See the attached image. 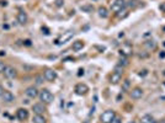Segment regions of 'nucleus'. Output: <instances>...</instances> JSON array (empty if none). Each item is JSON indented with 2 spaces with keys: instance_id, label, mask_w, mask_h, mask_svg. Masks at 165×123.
<instances>
[{
  "instance_id": "nucleus-1",
  "label": "nucleus",
  "mask_w": 165,
  "mask_h": 123,
  "mask_svg": "<svg viewBox=\"0 0 165 123\" xmlns=\"http://www.w3.org/2000/svg\"><path fill=\"white\" fill-rule=\"evenodd\" d=\"M40 100L43 102V104H52L53 100H54V96L53 94L48 89H43L40 91Z\"/></svg>"
},
{
  "instance_id": "nucleus-2",
  "label": "nucleus",
  "mask_w": 165,
  "mask_h": 123,
  "mask_svg": "<svg viewBox=\"0 0 165 123\" xmlns=\"http://www.w3.org/2000/svg\"><path fill=\"white\" fill-rule=\"evenodd\" d=\"M115 117H116V112H115V111L107 110V111H105L104 113L100 116V120H101L102 123H111Z\"/></svg>"
},
{
  "instance_id": "nucleus-3",
  "label": "nucleus",
  "mask_w": 165,
  "mask_h": 123,
  "mask_svg": "<svg viewBox=\"0 0 165 123\" xmlns=\"http://www.w3.org/2000/svg\"><path fill=\"white\" fill-rule=\"evenodd\" d=\"M126 1L125 0H115V1L112 3V5H111V11L112 12H120V11H122L123 9L126 8Z\"/></svg>"
},
{
  "instance_id": "nucleus-4",
  "label": "nucleus",
  "mask_w": 165,
  "mask_h": 123,
  "mask_svg": "<svg viewBox=\"0 0 165 123\" xmlns=\"http://www.w3.org/2000/svg\"><path fill=\"white\" fill-rule=\"evenodd\" d=\"M75 94L76 95H79V96H84L86 95L87 92H89V86H87L86 84H82V83H79V84H76L75 85Z\"/></svg>"
},
{
  "instance_id": "nucleus-5",
  "label": "nucleus",
  "mask_w": 165,
  "mask_h": 123,
  "mask_svg": "<svg viewBox=\"0 0 165 123\" xmlns=\"http://www.w3.org/2000/svg\"><path fill=\"white\" fill-rule=\"evenodd\" d=\"M4 76L6 79H15L17 76V70L11 65H6V68L4 70Z\"/></svg>"
},
{
  "instance_id": "nucleus-6",
  "label": "nucleus",
  "mask_w": 165,
  "mask_h": 123,
  "mask_svg": "<svg viewBox=\"0 0 165 123\" xmlns=\"http://www.w3.org/2000/svg\"><path fill=\"white\" fill-rule=\"evenodd\" d=\"M25 94H26V96L30 97V99H35V97H37L40 95V91L37 90L36 86H28V88L25 90Z\"/></svg>"
},
{
  "instance_id": "nucleus-7",
  "label": "nucleus",
  "mask_w": 165,
  "mask_h": 123,
  "mask_svg": "<svg viewBox=\"0 0 165 123\" xmlns=\"http://www.w3.org/2000/svg\"><path fill=\"white\" fill-rule=\"evenodd\" d=\"M32 111L36 115H43L46 112V106L43 102H38V104H35L32 106Z\"/></svg>"
},
{
  "instance_id": "nucleus-8",
  "label": "nucleus",
  "mask_w": 165,
  "mask_h": 123,
  "mask_svg": "<svg viewBox=\"0 0 165 123\" xmlns=\"http://www.w3.org/2000/svg\"><path fill=\"white\" fill-rule=\"evenodd\" d=\"M130 91H131L130 92V96H131L132 100H139L143 96V90L141 88H134V89H132Z\"/></svg>"
},
{
  "instance_id": "nucleus-9",
  "label": "nucleus",
  "mask_w": 165,
  "mask_h": 123,
  "mask_svg": "<svg viewBox=\"0 0 165 123\" xmlns=\"http://www.w3.org/2000/svg\"><path fill=\"white\" fill-rule=\"evenodd\" d=\"M44 79L47 81H54L57 79V71L53 69H46L44 70Z\"/></svg>"
},
{
  "instance_id": "nucleus-10",
  "label": "nucleus",
  "mask_w": 165,
  "mask_h": 123,
  "mask_svg": "<svg viewBox=\"0 0 165 123\" xmlns=\"http://www.w3.org/2000/svg\"><path fill=\"white\" fill-rule=\"evenodd\" d=\"M16 116H17V120L19 121H26L28 118V111L26 108H19L17 112H16Z\"/></svg>"
},
{
  "instance_id": "nucleus-11",
  "label": "nucleus",
  "mask_w": 165,
  "mask_h": 123,
  "mask_svg": "<svg viewBox=\"0 0 165 123\" xmlns=\"http://www.w3.org/2000/svg\"><path fill=\"white\" fill-rule=\"evenodd\" d=\"M73 35L74 32H71V31H69V32H65L64 36H62L60 38H58L55 41V44H62V43H65L67 41H69L71 37H73Z\"/></svg>"
},
{
  "instance_id": "nucleus-12",
  "label": "nucleus",
  "mask_w": 165,
  "mask_h": 123,
  "mask_svg": "<svg viewBox=\"0 0 165 123\" xmlns=\"http://www.w3.org/2000/svg\"><path fill=\"white\" fill-rule=\"evenodd\" d=\"M1 97H3V101L4 102H14L15 101V96H14V94H12L11 91H6V90H5L4 94L1 95Z\"/></svg>"
},
{
  "instance_id": "nucleus-13",
  "label": "nucleus",
  "mask_w": 165,
  "mask_h": 123,
  "mask_svg": "<svg viewBox=\"0 0 165 123\" xmlns=\"http://www.w3.org/2000/svg\"><path fill=\"white\" fill-rule=\"evenodd\" d=\"M121 79H122V74L116 73V71H113V73L111 74V76H110V83H111V84H113V85H116V84L120 83Z\"/></svg>"
},
{
  "instance_id": "nucleus-14",
  "label": "nucleus",
  "mask_w": 165,
  "mask_h": 123,
  "mask_svg": "<svg viewBox=\"0 0 165 123\" xmlns=\"http://www.w3.org/2000/svg\"><path fill=\"white\" fill-rule=\"evenodd\" d=\"M17 22L20 23V25H25L27 22V20H28V16H27V14L25 12V11H20L19 14H17Z\"/></svg>"
},
{
  "instance_id": "nucleus-15",
  "label": "nucleus",
  "mask_w": 165,
  "mask_h": 123,
  "mask_svg": "<svg viewBox=\"0 0 165 123\" xmlns=\"http://www.w3.org/2000/svg\"><path fill=\"white\" fill-rule=\"evenodd\" d=\"M141 123H157V121L150 115H144L141 118Z\"/></svg>"
},
{
  "instance_id": "nucleus-16",
  "label": "nucleus",
  "mask_w": 165,
  "mask_h": 123,
  "mask_svg": "<svg viewBox=\"0 0 165 123\" xmlns=\"http://www.w3.org/2000/svg\"><path fill=\"white\" fill-rule=\"evenodd\" d=\"M82 47H84V42H82V41H75V42H73V44H71V49L75 50V52L82 49Z\"/></svg>"
},
{
  "instance_id": "nucleus-17",
  "label": "nucleus",
  "mask_w": 165,
  "mask_h": 123,
  "mask_svg": "<svg viewBox=\"0 0 165 123\" xmlns=\"http://www.w3.org/2000/svg\"><path fill=\"white\" fill-rule=\"evenodd\" d=\"M97 12H99V16L102 17V19H106L109 16V10H107L105 6H100L97 9Z\"/></svg>"
},
{
  "instance_id": "nucleus-18",
  "label": "nucleus",
  "mask_w": 165,
  "mask_h": 123,
  "mask_svg": "<svg viewBox=\"0 0 165 123\" xmlns=\"http://www.w3.org/2000/svg\"><path fill=\"white\" fill-rule=\"evenodd\" d=\"M144 47L149 50H154L157 49V43L154 41H147V42H144Z\"/></svg>"
},
{
  "instance_id": "nucleus-19",
  "label": "nucleus",
  "mask_w": 165,
  "mask_h": 123,
  "mask_svg": "<svg viewBox=\"0 0 165 123\" xmlns=\"http://www.w3.org/2000/svg\"><path fill=\"white\" fill-rule=\"evenodd\" d=\"M33 123H46V118L43 117V115H35L32 118Z\"/></svg>"
},
{
  "instance_id": "nucleus-20",
  "label": "nucleus",
  "mask_w": 165,
  "mask_h": 123,
  "mask_svg": "<svg viewBox=\"0 0 165 123\" xmlns=\"http://www.w3.org/2000/svg\"><path fill=\"white\" fill-rule=\"evenodd\" d=\"M130 86H131V81L128 80V79H126L125 81H123L122 90H123V91H128V90H130Z\"/></svg>"
},
{
  "instance_id": "nucleus-21",
  "label": "nucleus",
  "mask_w": 165,
  "mask_h": 123,
  "mask_svg": "<svg viewBox=\"0 0 165 123\" xmlns=\"http://www.w3.org/2000/svg\"><path fill=\"white\" fill-rule=\"evenodd\" d=\"M128 64H130V62H128V59H127V57H121V59H120V65L121 66H123V68H125V66H127Z\"/></svg>"
},
{
  "instance_id": "nucleus-22",
  "label": "nucleus",
  "mask_w": 165,
  "mask_h": 123,
  "mask_svg": "<svg viewBox=\"0 0 165 123\" xmlns=\"http://www.w3.org/2000/svg\"><path fill=\"white\" fill-rule=\"evenodd\" d=\"M81 10L85 12H91L94 10V6L92 5H84V6H81Z\"/></svg>"
},
{
  "instance_id": "nucleus-23",
  "label": "nucleus",
  "mask_w": 165,
  "mask_h": 123,
  "mask_svg": "<svg viewBox=\"0 0 165 123\" xmlns=\"http://www.w3.org/2000/svg\"><path fill=\"white\" fill-rule=\"evenodd\" d=\"M35 80H36V84H37V85L43 84V76H42V75H37V76L35 78Z\"/></svg>"
},
{
  "instance_id": "nucleus-24",
  "label": "nucleus",
  "mask_w": 165,
  "mask_h": 123,
  "mask_svg": "<svg viewBox=\"0 0 165 123\" xmlns=\"http://www.w3.org/2000/svg\"><path fill=\"white\" fill-rule=\"evenodd\" d=\"M113 71H116V73L122 74V73H123V66H121L120 64H118V65H116V66H115V70H113Z\"/></svg>"
},
{
  "instance_id": "nucleus-25",
  "label": "nucleus",
  "mask_w": 165,
  "mask_h": 123,
  "mask_svg": "<svg viewBox=\"0 0 165 123\" xmlns=\"http://www.w3.org/2000/svg\"><path fill=\"white\" fill-rule=\"evenodd\" d=\"M5 68H6V65H5V64L3 63V62H0V73H4Z\"/></svg>"
},
{
  "instance_id": "nucleus-26",
  "label": "nucleus",
  "mask_w": 165,
  "mask_h": 123,
  "mask_svg": "<svg viewBox=\"0 0 165 123\" xmlns=\"http://www.w3.org/2000/svg\"><path fill=\"white\" fill-rule=\"evenodd\" d=\"M121 122H122V121H121V118H120V117H117V116H116L115 118H113V121H112L111 123H121Z\"/></svg>"
},
{
  "instance_id": "nucleus-27",
  "label": "nucleus",
  "mask_w": 165,
  "mask_h": 123,
  "mask_svg": "<svg viewBox=\"0 0 165 123\" xmlns=\"http://www.w3.org/2000/svg\"><path fill=\"white\" fill-rule=\"evenodd\" d=\"M63 0H57V1H55V5H57V6H62V5H63Z\"/></svg>"
},
{
  "instance_id": "nucleus-28",
  "label": "nucleus",
  "mask_w": 165,
  "mask_h": 123,
  "mask_svg": "<svg viewBox=\"0 0 165 123\" xmlns=\"http://www.w3.org/2000/svg\"><path fill=\"white\" fill-rule=\"evenodd\" d=\"M0 5H1V6H6L8 1H6V0H0Z\"/></svg>"
},
{
  "instance_id": "nucleus-29",
  "label": "nucleus",
  "mask_w": 165,
  "mask_h": 123,
  "mask_svg": "<svg viewBox=\"0 0 165 123\" xmlns=\"http://www.w3.org/2000/svg\"><path fill=\"white\" fill-rule=\"evenodd\" d=\"M149 55V53H139V57L141 58H147Z\"/></svg>"
},
{
  "instance_id": "nucleus-30",
  "label": "nucleus",
  "mask_w": 165,
  "mask_h": 123,
  "mask_svg": "<svg viewBox=\"0 0 165 123\" xmlns=\"http://www.w3.org/2000/svg\"><path fill=\"white\" fill-rule=\"evenodd\" d=\"M24 44H25V46H27V47H28V46H31V41H30V39L24 41Z\"/></svg>"
},
{
  "instance_id": "nucleus-31",
  "label": "nucleus",
  "mask_w": 165,
  "mask_h": 123,
  "mask_svg": "<svg viewBox=\"0 0 165 123\" xmlns=\"http://www.w3.org/2000/svg\"><path fill=\"white\" fill-rule=\"evenodd\" d=\"M160 10L163 12H165V3H163V4H160Z\"/></svg>"
},
{
  "instance_id": "nucleus-32",
  "label": "nucleus",
  "mask_w": 165,
  "mask_h": 123,
  "mask_svg": "<svg viewBox=\"0 0 165 123\" xmlns=\"http://www.w3.org/2000/svg\"><path fill=\"white\" fill-rule=\"evenodd\" d=\"M4 91H5V90H4V88H3L1 85H0V96H1V95L4 94Z\"/></svg>"
},
{
  "instance_id": "nucleus-33",
  "label": "nucleus",
  "mask_w": 165,
  "mask_h": 123,
  "mask_svg": "<svg viewBox=\"0 0 165 123\" xmlns=\"http://www.w3.org/2000/svg\"><path fill=\"white\" fill-rule=\"evenodd\" d=\"M159 57H160V58H165V52H164V50H163L162 53H159Z\"/></svg>"
},
{
  "instance_id": "nucleus-34",
  "label": "nucleus",
  "mask_w": 165,
  "mask_h": 123,
  "mask_svg": "<svg viewBox=\"0 0 165 123\" xmlns=\"http://www.w3.org/2000/svg\"><path fill=\"white\" fill-rule=\"evenodd\" d=\"M5 54H6V53H5L4 50H0V55H5Z\"/></svg>"
},
{
  "instance_id": "nucleus-35",
  "label": "nucleus",
  "mask_w": 165,
  "mask_h": 123,
  "mask_svg": "<svg viewBox=\"0 0 165 123\" xmlns=\"http://www.w3.org/2000/svg\"><path fill=\"white\" fill-rule=\"evenodd\" d=\"M130 123H136V122H130Z\"/></svg>"
}]
</instances>
